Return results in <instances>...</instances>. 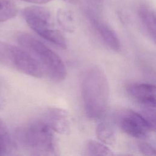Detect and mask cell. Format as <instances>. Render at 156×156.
<instances>
[{
  "mask_svg": "<svg viewBox=\"0 0 156 156\" xmlns=\"http://www.w3.org/2000/svg\"><path fill=\"white\" fill-rule=\"evenodd\" d=\"M109 85L105 74L98 66L87 69L82 83V97L85 113L93 120L105 114L109 99Z\"/></svg>",
  "mask_w": 156,
  "mask_h": 156,
  "instance_id": "cell-1",
  "label": "cell"
},
{
  "mask_svg": "<svg viewBox=\"0 0 156 156\" xmlns=\"http://www.w3.org/2000/svg\"><path fill=\"white\" fill-rule=\"evenodd\" d=\"M17 42L39 62L44 71L51 80L60 82L67 76L66 66L54 51L43 44L34 36L25 33L18 32L15 36Z\"/></svg>",
  "mask_w": 156,
  "mask_h": 156,
  "instance_id": "cell-2",
  "label": "cell"
},
{
  "mask_svg": "<svg viewBox=\"0 0 156 156\" xmlns=\"http://www.w3.org/2000/svg\"><path fill=\"white\" fill-rule=\"evenodd\" d=\"M17 138L26 148L37 155H56L58 147L54 132L41 119L19 127Z\"/></svg>",
  "mask_w": 156,
  "mask_h": 156,
  "instance_id": "cell-3",
  "label": "cell"
},
{
  "mask_svg": "<svg viewBox=\"0 0 156 156\" xmlns=\"http://www.w3.org/2000/svg\"><path fill=\"white\" fill-rule=\"evenodd\" d=\"M23 16L29 26L46 40L61 48H66V41L57 29L50 10L40 6H30L23 10Z\"/></svg>",
  "mask_w": 156,
  "mask_h": 156,
  "instance_id": "cell-4",
  "label": "cell"
},
{
  "mask_svg": "<svg viewBox=\"0 0 156 156\" xmlns=\"http://www.w3.org/2000/svg\"><path fill=\"white\" fill-rule=\"evenodd\" d=\"M0 62L34 77L41 78L44 74L39 62L28 51L2 41Z\"/></svg>",
  "mask_w": 156,
  "mask_h": 156,
  "instance_id": "cell-5",
  "label": "cell"
},
{
  "mask_svg": "<svg viewBox=\"0 0 156 156\" xmlns=\"http://www.w3.org/2000/svg\"><path fill=\"white\" fill-rule=\"evenodd\" d=\"M120 129L126 134L139 139L146 138L151 132H155L141 114L132 110L121 112L118 119Z\"/></svg>",
  "mask_w": 156,
  "mask_h": 156,
  "instance_id": "cell-6",
  "label": "cell"
},
{
  "mask_svg": "<svg viewBox=\"0 0 156 156\" xmlns=\"http://www.w3.org/2000/svg\"><path fill=\"white\" fill-rule=\"evenodd\" d=\"M41 119L54 132L65 135L71 131V121L68 113L60 108H48Z\"/></svg>",
  "mask_w": 156,
  "mask_h": 156,
  "instance_id": "cell-7",
  "label": "cell"
},
{
  "mask_svg": "<svg viewBox=\"0 0 156 156\" xmlns=\"http://www.w3.org/2000/svg\"><path fill=\"white\" fill-rule=\"evenodd\" d=\"M126 91L127 94L143 107H155V86L146 83L129 84Z\"/></svg>",
  "mask_w": 156,
  "mask_h": 156,
  "instance_id": "cell-8",
  "label": "cell"
},
{
  "mask_svg": "<svg viewBox=\"0 0 156 156\" xmlns=\"http://www.w3.org/2000/svg\"><path fill=\"white\" fill-rule=\"evenodd\" d=\"M93 24L104 43L112 50L118 52L121 49L120 40L116 33L103 21L93 20Z\"/></svg>",
  "mask_w": 156,
  "mask_h": 156,
  "instance_id": "cell-9",
  "label": "cell"
},
{
  "mask_svg": "<svg viewBox=\"0 0 156 156\" xmlns=\"http://www.w3.org/2000/svg\"><path fill=\"white\" fill-rule=\"evenodd\" d=\"M138 15L144 29L150 37L155 41L156 36L155 11L149 5L141 4L138 7Z\"/></svg>",
  "mask_w": 156,
  "mask_h": 156,
  "instance_id": "cell-10",
  "label": "cell"
},
{
  "mask_svg": "<svg viewBox=\"0 0 156 156\" xmlns=\"http://www.w3.org/2000/svg\"><path fill=\"white\" fill-rule=\"evenodd\" d=\"M56 20L59 26L65 31L73 33L76 28L74 13L69 9L60 8L56 13Z\"/></svg>",
  "mask_w": 156,
  "mask_h": 156,
  "instance_id": "cell-11",
  "label": "cell"
},
{
  "mask_svg": "<svg viewBox=\"0 0 156 156\" xmlns=\"http://www.w3.org/2000/svg\"><path fill=\"white\" fill-rule=\"evenodd\" d=\"M15 147V143L6 124L0 119V156L10 154Z\"/></svg>",
  "mask_w": 156,
  "mask_h": 156,
  "instance_id": "cell-12",
  "label": "cell"
},
{
  "mask_svg": "<svg viewBox=\"0 0 156 156\" xmlns=\"http://www.w3.org/2000/svg\"><path fill=\"white\" fill-rule=\"evenodd\" d=\"M96 135L98 140L105 144L112 145L115 143V131L108 122H99L96 129Z\"/></svg>",
  "mask_w": 156,
  "mask_h": 156,
  "instance_id": "cell-13",
  "label": "cell"
},
{
  "mask_svg": "<svg viewBox=\"0 0 156 156\" xmlns=\"http://www.w3.org/2000/svg\"><path fill=\"white\" fill-rule=\"evenodd\" d=\"M85 151L88 155H113L112 151L103 143L95 140H88L85 144Z\"/></svg>",
  "mask_w": 156,
  "mask_h": 156,
  "instance_id": "cell-14",
  "label": "cell"
},
{
  "mask_svg": "<svg viewBox=\"0 0 156 156\" xmlns=\"http://www.w3.org/2000/svg\"><path fill=\"white\" fill-rule=\"evenodd\" d=\"M17 13V7L12 0H0V22L14 18Z\"/></svg>",
  "mask_w": 156,
  "mask_h": 156,
  "instance_id": "cell-15",
  "label": "cell"
},
{
  "mask_svg": "<svg viewBox=\"0 0 156 156\" xmlns=\"http://www.w3.org/2000/svg\"><path fill=\"white\" fill-rule=\"evenodd\" d=\"M139 151L143 155L155 156L156 154L155 149L149 143L146 142H140L138 144Z\"/></svg>",
  "mask_w": 156,
  "mask_h": 156,
  "instance_id": "cell-16",
  "label": "cell"
},
{
  "mask_svg": "<svg viewBox=\"0 0 156 156\" xmlns=\"http://www.w3.org/2000/svg\"><path fill=\"white\" fill-rule=\"evenodd\" d=\"M26 2L35 3V4H44L50 2L52 0H22Z\"/></svg>",
  "mask_w": 156,
  "mask_h": 156,
  "instance_id": "cell-17",
  "label": "cell"
},
{
  "mask_svg": "<svg viewBox=\"0 0 156 156\" xmlns=\"http://www.w3.org/2000/svg\"><path fill=\"white\" fill-rule=\"evenodd\" d=\"M66 2H68V3H71V4H73V3H76L77 0H62Z\"/></svg>",
  "mask_w": 156,
  "mask_h": 156,
  "instance_id": "cell-18",
  "label": "cell"
},
{
  "mask_svg": "<svg viewBox=\"0 0 156 156\" xmlns=\"http://www.w3.org/2000/svg\"><path fill=\"white\" fill-rule=\"evenodd\" d=\"M2 104H3V101H2V99L1 96H0V108L2 107Z\"/></svg>",
  "mask_w": 156,
  "mask_h": 156,
  "instance_id": "cell-19",
  "label": "cell"
}]
</instances>
